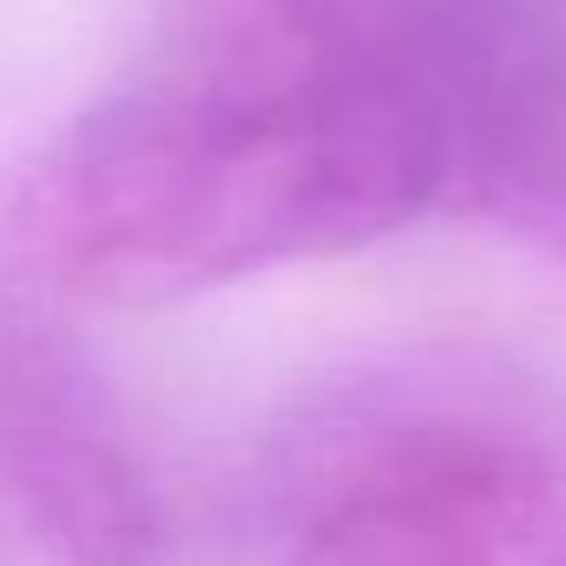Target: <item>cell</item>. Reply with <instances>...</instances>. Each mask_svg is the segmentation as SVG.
<instances>
[{
  "mask_svg": "<svg viewBox=\"0 0 566 566\" xmlns=\"http://www.w3.org/2000/svg\"><path fill=\"white\" fill-rule=\"evenodd\" d=\"M271 507L277 566H560L566 409L494 356L416 349L283 428Z\"/></svg>",
  "mask_w": 566,
  "mask_h": 566,
  "instance_id": "obj_2",
  "label": "cell"
},
{
  "mask_svg": "<svg viewBox=\"0 0 566 566\" xmlns=\"http://www.w3.org/2000/svg\"><path fill=\"white\" fill-rule=\"evenodd\" d=\"M422 113L441 211L566 264V0H316Z\"/></svg>",
  "mask_w": 566,
  "mask_h": 566,
  "instance_id": "obj_3",
  "label": "cell"
},
{
  "mask_svg": "<svg viewBox=\"0 0 566 566\" xmlns=\"http://www.w3.org/2000/svg\"><path fill=\"white\" fill-rule=\"evenodd\" d=\"M0 501L66 566H158L165 514L93 363L0 271Z\"/></svg>",
  "mask_w": 566,
  "mask_h": 566,
  "instance_id": "obj_4",
  "label": "cell"
},
{
  "mask_svg": "<svg viewBox=\"0 0 566 566\" xmlns=\"http://www.w3.org/2000/svg\"><path fill=\"white\" fill-rule=\"evenodd\" d=\"M441 211L422 113L310 0H191L165 53L13 191L33 271L93 303H178L343 258Z\"/></svg>",
  "mask_w": 566,
  "mask_h": 566,
  "instance_id": "obj_1",
  "label": "cell"
},
{
  "mask_svg": "<svg viewBox=\"0 0 566 566\" xmlns=\"http://www.w3.org/2000/svg\"><path fill=\"white\" fill-rule=\"evenodd\" d=\"M560 566H566V560H560Z\"/></svg>",
  "mask_w": 566,
  "mask_h": 566,
  "instance_id": "obj_5",
  "label": "cell"
}]
</instances>
